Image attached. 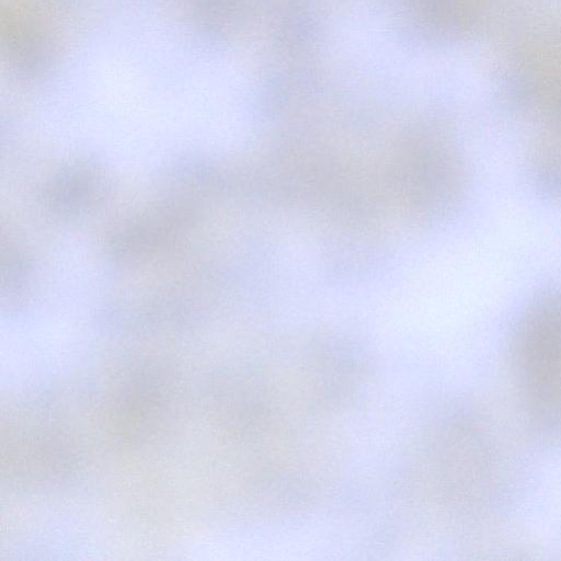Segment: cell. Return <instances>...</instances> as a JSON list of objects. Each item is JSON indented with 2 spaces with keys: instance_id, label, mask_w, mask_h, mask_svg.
Segmentation results:
<instances>
[{
  "instance_id": "cell-1",
  "label": "cell",
  "mask_w": 561,
  "mask_h": 561,
  "mask_svg": "<svg viewBox=\"0 0 561 561\" xmlns=\"http://www.w3.org/2000/svg\"><path fill=\"white\" fill-rule=\"evenodd\" d=\"M514 370L530 403L561 414V293L537 297L522 314L513 337Z\"/></svg>"
}]
</instances>
